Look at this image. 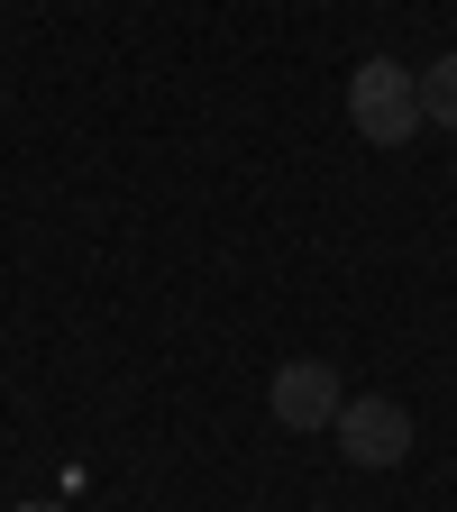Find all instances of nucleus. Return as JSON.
Here are the masks:
<instances>
[{
    "mask_svg": "<svg viewBox=\"0 0 457 512\" xmlns=\"http://www.w3.org/2000/svg\"><path fill=\"white\" fill-rule=\"evenodd\" d=\"M348 128L366 147H412L421 138V74L394 55H366L348 74Z\"/></svg>",
    "mask_w": 457,
    "mask_h": 512,
    "instance_id": "nucleus-1",
    "label": "nucleus"
},
{
    "mask_svg": "<svg viewBox=\"0 0 457 512\" xmlns=\"http://www.w3.org/2000/svg\"><path fill=\"white\" fill-rule=\"evenodd\" d=\"M339 403H348V384H339V366H330V357H284V366H275V384H266V412H275L293 439L330 430V421H339Z\"/></svg>",
    "mask_w": 457,
    "mask_h": 512,
    "instance_id": "nucleus-2",
    "label": "nucleus"
},
{
    "mask_svg": "<svg viewBox=\"0 0 457 512\" xmlns=\"http://www.w3.org/2000/svg\"><path fill=\"white\" fill-rule=\"evenodd\" d=\"M339 448H348V467H403L412 458V412L394 394H348L339 403Z\"/></svg>",
    "mask_w": 457,
    "mask_h": 512,
    "instance_id": "nucleus-3",
    "label": "nucleus"
},
{
    "mask_svg": "<svg viewBox=\"0 0 457 512\" xmlns=\"http://www.w3.org/2000/svg\"><path fill=\"white\" fill-rule=\"evenodd\" d=\"M421 119L457 128V46H448L439 64H421Z\"/></svg>",
    "mask_w": 457,
    "mask_h": 512,
    "instance_id": "nucleus-4",
    "label": "nucleus"
}]
</instances>
